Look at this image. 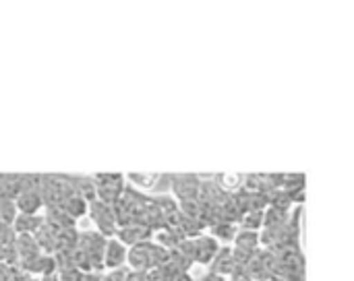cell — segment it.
Masks as SVG:
<instances>
[{"mask_svg": "<svg viewBox=\"0 0 354 281\" xmlns=\"http://www.w3.org/2000/svg\"><path fill=\"white\" fill-rule=\"evenodd\" d=\"M170 188L174 193L176 203L197 201L199 188H201V178H199V174H174V176H170Z\"/></svg>", "mask_w": 354, "mask_h": 281, "instance_id": "obj_1", "label": "cell"}, {"mask_svg": "<svg viewBox=\"0 0 354 281\" xmlns=\"http://www.w3.org/2000/svg\"><path fill=\"white\" fill-rule=\"evenodd\" d=\"M87 211H89L91 220L95 222L97 232H100L106 240L116 236L118 226H116V217H114V211H112L110 205H104V203H100V201H93V203H89Z\"/></svg>", "mask_w": 354, "mask_h": 281, "instance_id": "obj_2", "label": "cell"}, {"mask_svg": "<svg viewBox=\"0 0 354 281\" xmlns=\"http://www.w3.org/2000/svg\"><path fill=\"white\" fill-rule=\"evenodd\" d=\"M151 234L153 232L149 228H145L143 224H131V226L116 230V240L124 246H135V244L147 242L151 238Z\"/></svg>", "mask_w": 354, "mask_h": 281, "instance_id": "obj_3", "label": "cell"}, {"mask_svg": "<svg viewBox=\"0 0 354 281\" xmlns=\"http://www.w3.org/2000/svg\"><path fill=\"white\" fill-rule=\"evenodd\" d=\"M102 263H104V269H108V271L120 269L127 263V246L120 244L116 238H108L106 240V249H104Z\"/></svg>", "mask_w": 354, "mask_h": 281, "instance_id": "obj_4", "label": "cell"}, {"mask_svg": "<svg viewBox=\"0 0 354 281\" xmlns=\"http://www.w3.org/2000/svg\"><path fill=\"white\" fill-rule=\"evenodd\" d=\"M195 263L199 265H209L214 261V257L220 251V244L209 236V234H201L195 240Z\"/></svg>", "mask_w": 354, "mask_h": 281, "instance_id": "obj_5", "label": "cell"}, {"mask_svg": "<svg viewBox=\"0 0 354 281\" xmlns=\"http://www.w3.org/2000/svg\"><path fill=\"white\" fill-rule=\"evenodd\" d=\"M15 207H17V213H23V215H37V211L44 207V201H41V195L39 193H33V191H21L15 199Z\"/></svg>", "mask_w": 354, "mask_h": 281, "instance_id": "obj_6", "label": "cell"}, {"mask_svg": "<svg viewBox=\"0 0 354 281\" xmlns=\"http://www.w3.org/2000/svg\"><path fill=\"white\" fill-rule=\"evenodd\" d=\"M212 267V273H218L222 278H228L236 271V263H234V257H232V249H220L218 255L214 257V261L209 263Z\"/></svg>", "mask_w": 354, "mask_h": 281, "instance_id": "obj_7", "label": "cell"}, {"mask_svg": "<svg viewBox=\"0 0 354 281\" xmlns=\"http://www.w3.org/2000/svg\"><path fill=\"white\" fill-rule=\"evenodd\" d=\"M12 246H15V253L19 257V263L29 261V259L41 255L39 249H37V244H35V240H33V236H29V234H17Z\"/></svg>", "mask_w": 354, "mask_h": 281, "instance_id": "obj_8", "label": "cell"}, {"mask_svg": "<svg viewBox=\"0 0 354 281\" xmlns=\"http://www.w3.org/2000/svg\"><path fill=\"white\" fill-rule=\"evenodd\" d=\"M234 249L247 255H255L257 246H259V234L257 232H249V230H241L234 236Z\"/></svg>", "mask_w": 354, "mask_h": 281, "instance_id": "obj_9", "label": "cell"}, {"mask_svg": "<svg viewBox=\"0 0 354 281\" xmlns=\"http://www.w3.org/2000/svg\"><path fill=\"white\" fill-rule=\"evenodd\" d=\"M73 191L77 197H81L87 205L95 201V182L87 176H73Z\"/></svg>", "mask_w": 354, "mask_h": 281, "instance_id": "obj_10", "label": "cell"}, {"mask_svg": "<svg viewBox=\"0 0 354 281\" xmlns=\"http://www.w3.org/2000/svg\"><path fill=\"white\" fill-rule=\"evenodd\" d=\"M44 224V217L41 215H23V213H17L15 222H12V230L15 234H33L39 226Z\"/></svg>", "mask_w": 354, "mask_h": 281, "instance_id": "obj_11", "label": "cell"}, {"mask_svg": "<svg viewBox=\"0 0 354 281\" xmlns=\"http://www.w3.org/2000/svg\"><path fill=\"white\" fill-rule=\"evenodd\" d=\"M216 184L220 186V191L228 193V195H234L243 188V178L245 174H230V172H224V174H216L214 176Z\"/></svg>", "mask_w": 354, "mask_h": 281, "instance_id": "obj_12", "label": "cell"}, {"mask_svg": "<svg viewBox=\"0 0 354 281\" xmlns=\"http://www.w3.org/2000/svg\"><path fill=\"white\" fill-rule=\"evenodd\" d=\"M58 207H60V209H62L71 220H75V222H77L79 217H83V215L87 213V207H89V205H87L81 197L71 195V197H66Z\"/></svg>", "mask_w": 354, "mask_h": 281, "instance_id": "obj_13", "label": "cell"}, {"mask_svg": "<svg viewBox=\"0 0 354 281\" xmlns=\"http://www.w3.org/2000/svg\"><path fill=\"white\" fill-rule=\"evenodd\" d=\"M212 238L220 244V242H232L234 240V236H236V224H228V222H216L212 228Z\"/></svg>", "mask_w": 354, "mask_h": 281, "instance_id": "obj_14", "label": "cell"}, {"mask_svg": "<svg viewBox=\"0 0 354 281\" xmlns=\"http://www.w3.org/2000/svg\"><path fill=\"white\" fill-rule=\"evenodd\" d=\"M239 226L243 230H249V232H257L263 228V211H247L241 215L239 220Z\"/></svg>", "mask_w": 354, "mask_h": 281, "instance_id": "obj_15", "label": "cell"}, {"mask_svg": "<svg viewBox=\"0 0 354 281\" xmlns=\"http://www.w3.org/2000/svg\"><path fill=\"white\" fill-rule=\"evenodd\" d=\"M127 180H131L135 186H141V188H153L160 180V174H127L124 176Z\"/></svg>", "mask_w": 354, "mask_h": 281, "instance_id": "obj_16", "label": "cell"}, {"mask_svg": "<svg viewBox=\"0 0 354 281\" xmlns=\"http://www.w3.org/2000/svg\"><path fill=\"white\" fill-rule=\"evenodd\" d=\"M15 217H17L15 201H10V199L0 201V222H2V224H6V226H12Z\"/></svg>", "mask_w": 354, "mask_h": 281, "instance_id": "obj_17", "label": "cell"}, {"mask_svg": "<svg viewBox=\"0 0 354 281\" xmlns=\"http://www.w3.org/2000/svg\"><path fill=\"white\" fill-rule=\"evenodd\" d=\"M58 273V280L60 281H79L81 280V271L77 269V267H64V269H60V271H56Z\"/></svg>", "mask_w": 354, "mask_h": 281, "instance_id": "obj_18", "label": "cell"}, {"mask_svg": "<svg viewBox=\"0 0 354 281\" xmlns=\"http://www.w3.org/2000/svg\"><path fill=\"white\" fill-rule=\"evenodd\" d=\"M15 238H17V234H15L12 226H6L0 222V244H12Z\"/></svg>", "mask_w": 354, "mask_h": 281, "instance_id": "obj_19", "label": "cell"}, {"mask_svg": "<svg viewBox=\"0 0 354 281\" xmlns=\"http://www.w3.org/2000/svg\"><path fill=\"white\" fill-rule=\"evenodd\" d=\"M102 280H104V278H102L100 273H93V271H89V273H83L79 281H102Z\"/></svg>", "mask_w": 354, "mask_h": 281, "instance_id": "obj_20", "label": "cell"}, {"mask_svg": "<svg viewBox=\"0 0 354 281\" xmlns=\"http://www.w3.org/2000/svg\"><path fill=\"white\" fill-rule=\"evenodd\" d=\"M199 281H226V278H222V275H218V273H207V275H203Z\"/></svg>", "mask_w": 354, "mask_h": 281, "instance_id": "obj_21", "label": "cell"}, {"mask_svg": "<svg viewBox=\"0 0 354 281\" xmlns=\"http://www.w3.org/2000/svg\"><path fill=\"white\" fill-rule=\"evenodd\" d=\"M37 281H60V280H58V273H48V275H41Z\"/></svg>", "mask_w": 354, "mask_h": 281, "instance_id": "obj_22", "label": "cell"}, {"mask_svg": "<svg viewBox=\"0 0 354 281\" xmlns=\"http://www.w3.org/2000/svg\"><path fill=\"white\" fill-rule=\"evenodd\" d=\"M25 281H37V280H35V278H27V280H25Z\"/></svg>", "mask_w": 354, "mask_h": 281, "instance_id": "obj_23", "label": "cell"}]
</instances>
